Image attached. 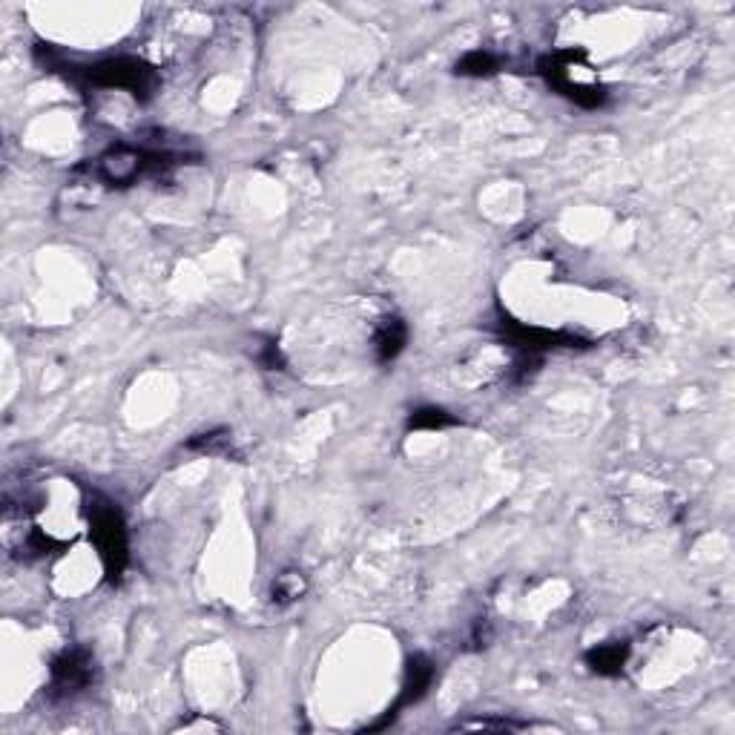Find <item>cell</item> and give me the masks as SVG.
Listing matches in <instances>:
<instances>
[{"label": "cell", "instance_id": "ba28073f", "mask_svg": "<svg viewBox=\"0 0 735 735\" xmlns=\"http://www.w3.org/2000/svg\"><path fill=\"white\" fill-rule=\"evenodd\" d=\"M626 658H629V644H624V641L598 644L586 652V664L598 675H621V669L626 667Z\"/></svg>", "mask_w": 735, "mask_h": 735}, {"label": "cell", "instance_id": "9c48e42d", "mask_svg": "<svg viewBox=\"0 0 735 735\" xmlns=\"http://www.w3.org/2000/svg\"><path fill=\"white\" fill-rule=\"evenodd\" d=\"M308 592V578L302 575V572H296V569H288V572H282V575H276L273 580V589H270V595H273V603H279V606H290V603H296L302 595Z\"/></svg>", "mask_w": 735, "mask_h": 735}, {"label": "cell", "instance_id": "5b68a950", "mask_svg": "<svg viewBox=\"0 0 735 735\" xmlns=\"http://www.w3.org/2000/svg\"><path fill=\"white\" fill-rule=\"evenodd\" d=\"M92 681H95V658L87 649L72 646L52 661V681H49L52 698H72L87 690Z\"/></svg>", "mask_w": 735, "mask_h": 735}, {"label": "cell", "instance_id": "7a4b0ae2", "mask_svg": "<svg viewBox=\"0 0 735 735\" xmlns=\"http://www.w3.org/2000/svg\"><path fill=\"white\" fill-rule=\"evenodd\" d=\"M87 517H90V537L95 543V552L101 557L104 575L110 580H118L127 569V560H130L124 517L115 509V503L104 500V497H92L90 506H87Z\"/></svg>", "mask_w": 735, "mask_h": 735}, {"label": "cell", "instance_id": "30bf717a", "mask_svg": "<svg viewBox=\"0 0 735 735\" xmlns=\"http://www.w3.org/2000/svg\"><path fill=\"white\" fill-rule=\"evenodd\" d=\"M500 69V61L486 52V49H474V52H466L460 61H457V72L460 75H468V78H486V75H494Z\"/></svg>", "mask_w": 735, "mask_h": 735}, {"label": "cell", "instance_id": "4fadbf2b", "mask_svg": "<svg viewBox=\"0 0 735 735\" xmlns=\"http://www.w3.org/2000/svg\"><path fill=\"white\" fill-rule=\"evenodd\" d=\"M460 730H523V724H512V721H471L463 724Z\"/></svg>", "mask_w": 735, "mask_h": 735}, {"label": "cell", "instance_id": "8fae6325", "mask_svg": "<svg viewBox=\"0 0 735 735\" xmlns=\"http://www.w3.org/2000/svg\"><path fill=\"white\" fill-rule=\"evenodd\" d=\"M187 448H190V451H199V454H230V448H233V437H230V431L216 428V431L196 434V437L187 443Z\"/></svg>", "mask_w": 735, "mask_h": 735}, {"label": "cell", "instance_id": "8992f818", "mask_svg": "<svg viewBox=\"0 0 735 735\" xmlns=\"http://www.w3.org/2000/svg\"><path fill=\"white\" fill-rule=\"evenodd\" d=\"M431 684H434V664H431L425 655H414V658H408V667H405V684H402L400 701L394 704V710H388V718H394L397 710H402V707L417 704L425 692L431 690Z\"/></svg>", "mask_w": 735, "mask_h": 735}, {"label": "cell", "instance_id": "277c9868", "mask_svg": "<svg viewBox=\"0 0 735 735\" xmlns=\"http://www.w3.org/2000/svg\"><path fill=\"white\" fill-rule=\"evenodd\" d=\"M84 78L92 87H101V90H124L135 95V98H150L158 84L156 69L150 64H144L141 58H110V61H101L95 67L84 69Z\"/></svg>", "mask_w": 735, "mask_h": 735}, {"label": "cell", "instance_id": "7c38bea8", "mask_svg": "<svg viewBox=\"0 0 735 735\" xmlns=\"http://www.w3.org/2000/svg\"><path fill=\"white\" fill-rule=\"evenodd\" d=\"M454 423V417L443 411V408H420L414 411L411 417V428H425V431H437V428H446V425Z\"/></svg>", "mask_w": 735, "mask_h": 735}, {"label": "cell", "instance_id": "5bb4252c", "mask_svg": "<svg viewBox=\"0 0 735 735\" xmlns=\"http://www.w3.org/2000/svg\"><path fill=\"white\" fill-rule=\"evenodd\" d=\"M259 362L268 368V371H276V368H282L285 365V359H282V351H279V345L276 342H268L265 345V354L259 357Z\"/></svg>", "mask_w": 735, "mask_h": 735}, {"label": "cell", "instance_id": "3957f363", "mask_svg": "<svg viewBox=\"0 0 735 735\" xmlns=\"http://www.w3.org/2000/svg\"><path fill=\"white\" fill-rule=\"evenodd\" d=\"M170 164L173 161L164 153H147V150H138L130 144H115L95 161V176H98V181L112 184V187H127L147 173L167 170Z\"/></svg>", "mask_w": 735, "mask_h": 735}, {"label": "cell", "instance_id": "6da1fadb", "mask_svg": "<svg viewBox=\"0 0 735 735\" xmlns=\"http://www.w3.org/2000/svg\"><path fill=\"white\" fill-rule=\"evenodd\" d=\"M540 75L549 81V87H555L563 98L575 101L583 110H598L606 101V90L598 81V69L589 64L586 52L580 49L546 55L540 61Z\"/></svg>", "mask_w": 735, "mask_h": 735}, {"label": "cell", "instance_id": "52a82bcc", "mask_svg": "<svg viewBox=\"0 0 735 735\" xmlns=\"http://www.w3.org/2000/svg\"><path fill=\"white\" fill-rule=\"evenodd\" d=\"M405 342H408V325L402 322L400 316L388 313L374 325V357L382 365L400 357L405 351Z\"/></svg>", "mask_w": 735, "mask_h": 735}]
</instances>
